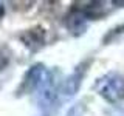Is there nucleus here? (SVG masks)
I'll return each mask as SVG.
<instances>
[{"mask_svg": "<svg viewBox=\"0 0 124 116\" xmlns=\"http://www.w3.org/2000/svg\"><path fill=\"white\" fill-rule=\"evenodd\" d=\"M3 14H5V8H3V5L0 3V19L3 17Z\"/></svg>", "mask_w": 124, "mask_h": 116, "instance_id": "obj_3", "label": "nucleus"}, {"mask_svg": "<svg viewBox=\"0 0 124 116\" xmlns=\"http://www.w3.org/2000/svg\"><path fill=\"white\" fill-rule=\"evenodd\" d=\"M82 76H84V71L79 70V71H75L67 80H65L64 88H62V94H64L65 98H70V96H73L78 91V88H79V85H81Z\"/></svg>", "mask_w": 124, "mask_h": 116, "instance_id": "obj_2", "label": "nucleus"}, {"mask_svg": "<svg viewBox=\"0 0 124 116\" xmlns=\"http://www.w3.org/2000/svg\"><path fill=\"white\" fill-rule=\"evenodd\" d=\"M99 94L108 102H118L124 98V77L121 74H108L99 82Z\"/></svg>", "mask_w": 124, "mask_h": 116, "instance_id": "obj_1", "label": "nucleus"}]
</instances>
